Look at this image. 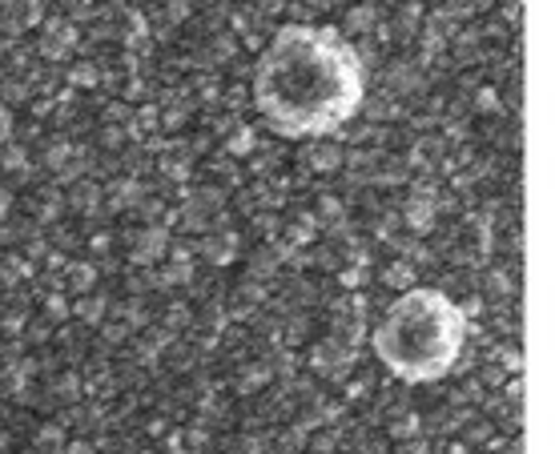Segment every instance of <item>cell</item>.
<instances>
[{
	"mask_svg": "<svg viewBox=\"0 0 555 454\" xmlns=\"http://www.w3.org/2000/svg\"><path fill=\"white\" fill-rule=\"evenodd\" d=\"M362 101V56L331 25L278 28L254 65V105L291 141L331 138L359 117Z\"/></svg>",
	"mask_w": 555,
	"mask_h": 454,
	"instance_id": "obj_1",
	"label": "cell"
},
{
	"mask_svg": "<svg viewBox=\"0 0 555 454\" xmlns=\"http://www.w3.org/2000/svg\"><path fill=\"white\" fill-rule=\"evenodd\" d=\"M371 346H375L378 362L399 382H439L463 359L467 314H463V306L455 298H447L443 289L415 286L387 306Z\"/></svg>",
	"mask_w": 555,
	"mask_h": 454,
	"instance_id": "obj_2",
	"label": "cell"
}]
</instances>
